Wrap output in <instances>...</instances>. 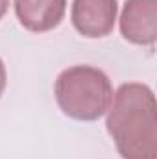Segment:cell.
<instances>
[{
    "label": "cell",
    "instance_id": "obj_1",
    "mask_svg": "<svg viewBox=\"0 0 157 159\" xmlns=\"http://www.w3.org/2000/svg\"><path fill=\"white\" fill-rule=\"evenodd\" d=\"M157 104L154 91L122 83L107 109V131L122 159H157Z\"/></svg>",
    "mask_w": 157,
    "mask_h": 159
},
{
    "label": "cell",
    "instance_id": "obj_2",
    "mask_svg": "<svg viewBox=\"0 0 157 159\" xmlns=\"http://www.w3.org/2000/svg\"><path fill=\"white\" fill-rule=\"evenodd\" d=\"M113 94L109 76L91 65L65 69L54 85V96L63 115L79 122L102 119L113 102Z\"/></svg>",
    "mask_w": 157,
    "mask_h": 159
},
{
    "label": "cell",
    "instance_id": "obj_3",
    "mask_svg": "<svg viewBox=\"0 0 157 159\" xmlns=\"http://www.w3.org/2000/svg\"><path fill=\"white\" fill-rule=\"evenodd\" d=\"M118 0H74L70 20L74 30L87 39L107 37L117 22Z\"/></svg>",
    "mask_w": 157,
    "mask_h": 159
},
{
    "label": "cell",
    "instance_id": "obj_4",
    "mask_svg": "<svg viewBox=\"0 0 157 159\" xmlns=\"http://www.w3.org/2000/svg\"><path fill=\"white\" fill-rule=\"evenodd\" d=\"M122 37L139 46H154L157 39V0H126L120 15Z\"/></svg>",
    "mask_w": 157,
    "mask_h": 159
},
{
    "label": "cell",
    "instance_id": "obj_5",
    "mask_svg": "<svg viewBox=\"0 0 157 159\" xmlns=\"http://www.w3.org/2000/svg\"><path fill=\"white\" fill-rule=\"evenodd\" d=\"M20 26L34 34L57 28L67 11V0H13Z\"/></svg>",
    "mask_w": 157,
    "mask_h": 159
},
{
    "label": "cell",
    "instance_id": "obj_6",
    "mask_svg": "<svg viewBox=\"0 0 157 159\" xmlns=\"http://www.w3.org/2000/svg\"><path fill=\"white\" fill-rule=\"evenodd\" d=\"M6 83H7V74H6V65H4V61L0 59V96L4 94Z\"/></svg>",
    "mask_w": 157,
    "mask_h": 159
},
{
    "label": "cell",
    "instance_id": "obj_7",
    "mask_svg": "<svg viewBox=\"0 0 157 159\" xmlns=\"http://www.w3.org/2000/svg\"><path fill=\"white\" fill-rule=\"evenodd\" d=\"M7 7H9V0H0V19L7 13Z\"/></svg>",
    "mask_w": 157,
    "mask_h": 159
}]
</instances>
